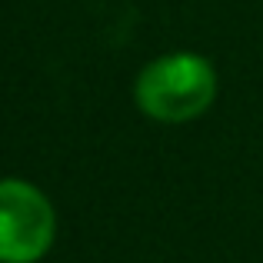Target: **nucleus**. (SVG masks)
Wrapping results in <instances>:
<instances>
[{
	"label": "nucleus",
	"mask_w": 263,
	"mask_h": 263,
	"mask_svg": "<svg viewBox=\"0 0 263 263\" xmlns=\"http://www.w3.org/2000/svg\"><path fill=\"white\" fill-rule=\"evenodd\" d=\"M217 67L190 50L150 60L134 80V100L157 123H190L217 100Z\"/></svg>",
	"instance_id": "f257e3e1"
},
{
	"label": "nucleus",
	"mask_w": 263,
	"mask_h": 263,
	"mask_svg": "<svg viewBox=\"0 0 263 263\" xmlns=\"http://www.w3.org/2000/svg\"><path fill=\"white\" fill-rule=\"evenodd\" d=\"M57 240V210L30 180L0 177V263H40Z\"/></svg>",
	"instance_id": "f03ea898"
}]
</instances>
